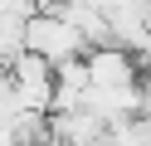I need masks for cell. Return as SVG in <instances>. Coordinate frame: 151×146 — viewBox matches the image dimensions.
Wrapping results in <instances>:
<instances>
[{"label": "cell", "instance_id": "cell-1", "mask_svg": "<svg viewBox=\"0 0 151 146\" xmlns=\"http://www.w3.org/2000/svg\"><path fill=\"white\" fill-rule=\"evenodd\" d=\"M24 49L44 54L54 68H59V63H73V58H88L93 44H88V39H83L78 29L59 15V10H39V15L24 19Z\"/></svg>", "mask_w": 151, "mask_h": 146}, {"label": "cell", "instance_id": "cell-2", "mask_svg": "<svg viewBox=\"0 0 151 146\" xmlns=\"http://www.w3.org/2000/svg\"><path fill=\"white\" fill-rule=\"evenodd\" d=\"M88 73H93V88H137L141 83V58L127 44H93L88 49Z\"/></svg>", "mask_w": 151, "mask_h": 146}, {"label": "cell", "instance_id": "cell-3", "mask_svg": "<svg viewBox=\"0 0 151 146\" xmlns=\"http://www.w3.org/2000/svg\"><path fill=\"white\" fill-rule=\"evenodd\" d=\"M15 10L29 19V15H39V10H54V0H15Z\"/></svg>", "mask_w": 151, "mask_h": 146}]
</instances>
